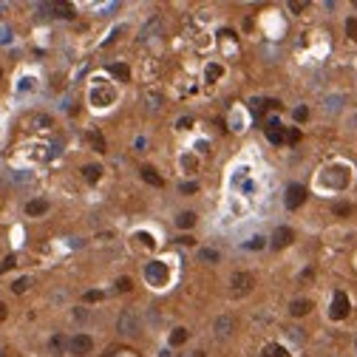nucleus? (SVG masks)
Segmentation results:
<instances>
[{
  "instance_id": "36",
  "label": "nucleus",
  "mask_w": 357,
  "mask_h": 357,
  "mask_svg": "<svg viewBox=\"0 0 357 357\" xmlns=\"http://www.w3.org/2000/svg\"><path fill=\"white\" fill-rule=\"evenodd\" d=\"M332 210H335V215H349L351 213V204H335Z\"/></svg>"
},
{
  "instance_id": "25",
  "label": "nucleus",
  "mask_w": 357,
  "mask_h": 357,
  "mask_svg": "<svg viewBox=\"0 0 357 357\" xmlns=\"http://www.w3.org/2000/svg\"><path fill=\"white\" fill-rule=\"evenodd\" d=\"M221 74H224V68H221V65H207V71H204V77H207V82H213V79H218V77H221Z\"/></svg>"
},
{
  "instance_id": "29",
  "label": "nucleus",
  "mask_w": 357,
  "mask_h": 357,
  "mask_svg": "<svg viewBox=\"0 0 357 357\" xmlns=\"http://www.w3.org/2000/svg\"><path fill=\"white\" fill-rule=\"evenodd\" d=\"M145 100H148V108H150V111H156V108L162 105V97H159V94H153V91L145 94Z\"/></svg>"
},
{
  "instance_id": "41",
  "label": "nucleus",
  "mask_w": 357,
  "mask_h": 357,
  "mask_svg": "<svg viewBox=\"0 0 357 357\" xmlns=\"http://www.w3.org/2000/svg\"><path fill=\"white\" fill-rule=\"evenodd\" d=\"M190 125H193V119H190V116H182V119H178V128H182V130L190 128Z\"/></svg>"
},
{
  "instance_id": "30",
  "label": "nucleus",
  "mask_w": 357,
  "mask_h": 357,
  "mask_svg": "<svg viewBox=\"0 0 357 357\" xmlns=\"http://www.w3.org/2000/svg\"><path fill=\"white\" fill-rule=\"evenodd\" d=\"M82 300H85V303H97V300H102V292L100 289H88V292L82 295Z\"/></svg>"
},
{
  "instance_id": "2",
  "label": "nucleus",
  "mask_w": 357,
  "mask_h": 357,
  "mask_svg": "<svg viewBox=\"0 0 357 357\" xmlns=\"http://www.w3.org/2000/svg\"><path fill=\"white\" fill-rule=\"evenodd\" d=\"M116 329H119V335H125V337H133L136 332H139V318H136V312L125 309V312L119 315V321H116Z\"/></svg>"
},
{
  "instance_id": "22",
  "label": "nucleus",
  "mask_w": 357,
  "mask_h": 357,
  "mask_svg": "<svg viewBox=\"0 0 357 357\" xmlns=\"http://www.w3.org/2000/svg\"><path fill=\"white\" fill-rule=\"evenodd\" d=\"M187 337H190V332H187L185 326L173 329V335H170V346H182V343H187Z\"/></svg>"
},
{
  "instance_id": "38",
  "label": "nucleus",
  "mask_w": 357,
  "mask_h": 357,
  "mask_svg": "<svg viewBox=\"0 0 357 357\" xmlns=\"http://www.w3.org/2000/svg\"><path fill=\"white\" fill-rule=\"evenodd\" d=\"M136 238H139V241H142L145 247H153V244H156V241H153V238L148 236V233H139V236H136Z\"/></svg>"
},
{
  "instance_id": "46",
  "label": "nucleus",
  "mask_w": 357,
  "mask_h": 357,
  "mask_svg": "<svg viewBox=\"0 0 357 357\" xmlns=\"http://www.w3.org/2000/svg\"><path fill=\"white\" fill-rule=\"evenodd\" d=\"M0 77H3V71H0Z\"/></svg>"
},
{
  "instance_id": "23",
  "label": "nucleus",
  "mask_w": 357,
  "mask_h": 357,
  "mask_svg": "<svg viewBox=\"0 0 357 357\" xmlns=\"http://www.w3.org/2000/svg\"><path fill=\"white\" fill-rule=\"evenodd\" d=\"M49 349H51V354H63V349H65V340H63V335H54L49 340Z\"/></svg>"
},
{
  "instance_id": "6",
  "label": "nucleus",
  "mask_w": 357,
  "mask_h": 357,
  "mask_svg": "<svg viewBox=\"0 0 357 357\" xmlns=\"http://www.w3.org/2000/svg\"><path fill=\"white\" fill-rule=\"evenodd\" d=\"M329 318L332 321H343V318H349V298L337 289L335 298H332V309H329Z\"/></svg>"
},
{
  "instance_id": "20",
  "label": "nucleus",
  "mask_w": 357,
  "mask_h": 357,
  "mask_svg": "<svg viewBox=\"0 0 357 357\" xmlns=\"http://www.w3.org/2000/svg\"><path fill=\"white\" fill-rule=\"evenodd\" d=\"M88 145H91L97 153H105V139H102V133H97V130L88 133Z\"/></svg>"
},
{
  "instance_id": "35",
  "label": "nucleus",
  "mask_w": 357,
  "mask_h": 357,
  "mask_svg": "<svg viewBox=\"0 0 357 357\" xmlns=\"http://www.w3.org/2000/svg\"><path fill=\"white\" fill-rule=\"evenodd\" d=\"M306 116H309V108H295V122H306Z\"/></svg>"
},
{
  "instance_id": "43",
  "label": "nucleus",
  "mask_w": 357,
  "mask_h": 357,
  "mask_svg": "<svg viewBox=\"0 0 357 357\" xmlns=\"http://www.w3.org/2000/svg\"><path fill=\"white\" fill-rule=\"evenodd\" d=\"M289 335H292L295 340H303V332H300V329H289Z\"/></svg>"
},
{
  "instance_id": "14",
  "label": "nucleus",
  "mask_w": 357,
  "mask_h": 357,
  "mask_svg": "<svg viewBox=\"0 0 357 357\" xmlns=\"http://www.w3.org/2000/svg\"><path fill=\"white\" fill-rule=\"evenodd\" d=\"M29 125H31L34 130H49L51 125H54V119H51L49 114H34V116L29 119Z\"/></svg>"
},
{
  "instance_id": "31",
  "label": "nucleus",
  "mask_w": 357,
  "mask_h": 357,
  "mask_svg": "<svg viewBox=\"0 0 357 357\" xmlns=\"http://www.w3.org/2000/svg\"><path fill=\"white\" fill-rule=\"evenodd\" d=\"M284 142H289V145L300 142V130L298 128H289V130H286V136H284Z\"/></svg>"
},
{
  "instance_id": "4",
  "label": "nucleus",
  "mask_w": 357,
  "mask_h": 357,
  "mask_svg": "<svg viewBox=\"0 0 357 357\" xmlns=\"http://www.w3.org/2000/svg\"><path fill=\"white\" fill-rule=\"evenodd\" d=\"M323 185L335 187V190H343V187L349 185V170L346 167H332V170L323 173Z\"/></svg>"
},
{
  "instance_id": "16",
  "label": "nucleus",
  "mask_w": 357,
  "mask_h": 357,
  "mask_svg": "<svg viewBox=\"0 0 357 357\" xmlns=\"http://www.w3.org/2000/svg\"><path fill=\"white\" fill-rule=\"evenodd\" d=\"M26 213L34 218V215H43V213H49V201L46 199H34V201H29L26 204Z\"/></svg>"
},
{
  "instance_id": "42",
  "label": "nucleus",
  "mask_w": 357,
  "mask_h": 357,
  "mask_svg": "<svg viewBox=\"0 0 357 357\" xmlns=\"http://www.w3.org/2000/svg\"><path fill=\"white\" fill-rule=\"evenodd\" d=\"M6 315H9V309H6V303H3V300H0V323L6 321Z\"/></svg>"
},
{
  "instance_id": "44",
  "label": "nucleus",
  "mask_w": 357,
  "mask_h": 357,
  "mask_svg": "<svg viewBox=\"0 0 357 357\" xmlns=\"http://www.w3.org/2000/svg\"><path fill=\"white\" fill-rule=\"evenodd\" d=\"M187 357H204V351H193V354H187Z\"/></svg>"
},
{
  "instance_id": "40",
  "label": "nucleus",
  "mask_w": 357,
  "mask_h": 357,
  "mask_svg": "<svg viewBox=\"0 0 357 357\" xmlns=\"http://www.w3.org/2000/svg\"><path fill=\"white\" fill-rule=\"evenodd\" d=\"M178 244H185V247H193L196 238H193V236H182V238H178Z\"/></svg>"
},
{
  "instance_id": "18",
  "label": "nucleus",
  "mask_w": 357,
  "mask_h": 357,
  "mask_svg": "<svg viewBox=\"0 0 357 357\" xmlns=\"http://www.w3.org/2000/svg\"><path fill=\"white\" fill-rule=\"evenodd\" d=\"M215 335L218 337L233 335V321H230V318H218V321H215Z\"/></svg>"
},
{
  "instance_id": "28",
  "label": "nucleus",
  "mask_w": 357,
  "mask_h": 357,
  "mask_svg": "<svg viewBox=\"0 0 357 357\" xmlns=\"http://www.w3.org/2000/svg\"><path fill=\"white\" fill-rule=\"evenodd\" d=\"M346 34H349V40L357 43V17H349V20H346Z\"/></svg>"
},
{
  "instance_id": "21",
  "label": "nucleus",
  "mask_w": 357,
  "mask_h": 357,
  "mask_svg": "<svg viewBox=\"0 0 357 357\" xmlns=\"http://www.w3.org/2000/svg\"><path fill=\"white\" fill-rule=\"evenodd\" d=\"M193 224H196V213H178V215H176V227L190 230Z\"/></svg>"
},
{
  "instance_id": "26",
  "label": "nucleus",
  "mask_w": 357,
  "mask_h": 357,
  "mask_svg": "<svg viewBox=\"0 0 357 357\" xmlns=\"http://www.w3.org/2000/svg\"><path fill=\"white\" fill-rule=\"evenodd\" d=\"M29 286H31V278H17L15 284H12V289H15V295H23Z\"/></svg>"
},
{
  "instance_id": "5",
  "label": "nucleus",
  "mask_w": 357,
  "mask_h": 357,
  "mask_svg": "<svg viewBox=\"0 0 357 357\" xmlns=\"http://www.w3.org/2000/svg\"><path fill=\"white\" fill-rule=\"evenodd\" d=\"M68 351H71L74 357H85L94 351V340L88 335H74L71 340H68Z\"/></svg>"
},
{
  "instance_id": "33",
  "label": "nucleus",
  "mask_w": 357,
  "mask_h": 357,
  "mask_svg": "<svg viewBox=\"0 0 357 357\" xmlns=\"http://www.w3.org/2000/svg\"><path fill=\"white\" fill-rule=\"evenodd\" d=\"M261 247H264V238L261 236H252L250 241H247V250H261Z\"/></svg>"
},
{
  "instance_id": "9",
  "label": "nucleus",
  "mask_w": 357,
  "mask_h": 357,
  "mask_svg": "<svg viewBox=\"0 0 357 357\" xmlns=\"http://www.w3.org/2000/svg\"><path fill=\"white\" fill-rule=\"evenodd\" d=\"M292 241H295V233L289 227H278L275 233H272V238H270V244L275 247V250H284V247H289Z\"/></svg>"
},
{
  "instance_id": "19",
  "label": "nucleus",
  "mask_w": 357,
  "mask_h": 357,
  "mask_svg": "<svg viewBox=\"0 0 357 357\" xmlns=\"http://www.w3.org/2000/svg\"><path fill=\"white\" fill-rule=\"evenodd\" d=\"M261 357H289V351H286L284 346H278V343H270V346L261 351Z\"/></svg>"
},
{
  "instance_id": "10",
  "label": "nucleus",
  "mask_w": 357,
  "mask_h": 357,
  "mask_svg": "<svg viewBox=\"0 0 357 357\" xmlns=\"http://www.w3.org/2000/svg\"><path fill=\"white\" fill-rule=\"evenodd\" d=\"M266 139H270L272 145H281L284 142V136H286V130H284V125H281L278 119H266Z\"/></svg>"
},
{
  "instance_id": "34",
  "label": "nucleus",
  "mask_w": 357,
  "mask_h": 357,
  "mask_svg": "<svg viewBox=\"0 0 357 357\" xmlns=\"http://www.w3.org/2000/svg\"><path fill=\"white\" fill-rule=\"evenodd\" d=\"M306 6H309L306 0H292V3H289V12H295V15H298V12H303Z\"/></svg>"
},
{
  "instance_id": "8",
  "label": "nucleus",
  "mask_w": 357,
  "mask_h": 357,
  "mask_svg": "<svg viewBox=\"0 0 357 357\" xmlns=\"http://www.w3.org/2000/svg\"><path fill=\"white\" fill-rule=\"evenodd\" d=\"M303 201H306V187L303 185H289L286 187V207L289 210H298Z\"/></svg>"
},
{
  "instance_id": "15",
  "label": "nucleus",
  "mask_w": 357,
  "mask_h": 357,
  "mask_svg": "<svg viewBox=\"0 0 357 357\" xmlns=\"http://www.w3.org/2000/svg\"><path fill=\"white\" fill-rule=\"evenodd\" d=\"M82 178H85L88 185H97L102 178V167L100 164H85V167H82Z\"/></svg>"
},
{
  "instance_id": "45",
  "label": "nucleus",
  "mask_w": 357,
  "mask_h": 357,
  "mask_svg": "<svg viewBox=\"0 0 357 357\" xmlns=\"http://www.w3.org/2000/svg\"><path fill=\"white\" fill-rule=\"evenodd\" d=\"M0 357H6V351H0Z\"/></svg>"
},
{
  "instance_id": "17",
  "label": "nucleus",
  "mask_w": 357,
  "mask_h": 357,
  "mask_svg": "<svg viewBox=\"0 0 357 357\" xmlns=\"http://www.w3.org/2000/svg\"><path fill=\"white\" fill-rule=\"evenodd\" d=\"M108 71L114 74L116 79H122V82H128V79H130V68H128L125 63H114V65H108Z\"/></svg>"
},
{
  "instance_id": "3",
  "label": "nucleus",
  "mask_w": 357,
  "mask_h": 357,
  "mask_svg": "<svg viewBox=\"0 0 357 357\" xmlns=\"http://www.w3.org/2000/svg\"><path fill=\"white\" fill-rule=\"evenodd\" d=\"M40 12H51L54 17H63V20H71L77 12H74V6L71 3H63V0H54V3H40Z\"/></svg>"
},
{
  "instance_id": "11",
  "label": "nucleus",
  "mask_w": 357,
  "mask_h": 357,
  "mask_svg": "<svg viewBox=\"0 0 357 357\" xmlns=\"http://www.w3.org/2000/svg\"><path fill=\"white\" fill-rule=\"evenodd\" d=\"M91 102H94V105H100V108L111 105V102H114V91H111V88H94V91H91Z\"/></svg>"
},
{
  "instance_id": "13",
  "label": "nucleus",
  "mask_w": 357,
  "mask_h": 357,
  "mask_svg": "<svg viewBox=\"0 0 357 357\" xmlns=\"http://www.w3.org/2000/svg\"><path fill=\"white\" fill-rule=\"evenodd\" d=\"M139 176H142V178L148 182L150 187H162V185H164V178L159 176V170H156V167H150V164H142V170H139Z\"/></svg>"
},
{
  "instance_id": "27",
  "label": "nucleus",
  "mask_w": 357,
  "mask_h": 357,
  "mask_svg": "<svg viewBox=\"0 0 357 357\" xmlns=\"http://www.w3.org/2000/svg\"><path fill=\"white\" fill-rule=\"evenodd\" d=\"M250 111H252L255 116H261V114L266 111V100H250Z\"/></svg>"
},
{
  "instance_id": "7",
  "label": "nucleus",
  "mask_w": 357,
  "mask_h": 357,
  "mask_svg": "<svg viewBox=\"0 0 357 357\" xmlns=\"http://www.w3.org/2000/svg\"><path fill=\"white\" fill-rule=\"evenodd\" d=\"M230 286H233V292L236 295H247V292H252L255 278H252L250 272H236V275L230 278Z\"/></svg>"
},
{
  "instance_id": "37",
  "label": "nucleus",
  "mask_w": 357,
  "mask_h": 357,
  "mask_svg": "<svg viewBox=\"0 0 357 357\" xmlns=\"http://www.w3.org/2000/svg\"><path fill=\"white\" fill-rule=\"evenodd\" d=\"M178 190H182V193H196V190H199V185H196V182H185Z\"/></svg>"
},
{
  "instance_id": "24",
  "label": "nucleus",
  "mask_w": 357,
  "mask_h": 357,
  "mask_svg": "<svg viewBox=\"0 0 357 357\" xmlns=\"http://www.w3.org/2000/svg\"><path fill=\"white\" fill-rule=\"evenodd\" d=\"M218 258L221 255H218L215 250H201L199 252V261H204V264H218Z\"/></svg>"
},
{
  "instance_id": "12",
  "label": "nucleus",
  "mask_w": 357,
  "mask_h": 357,
  "mask_svg": "<svg viewBox=\"0 0 357 357\" xmlns=\"http://www.w3.org/2000/svg\"><path fill=\"white\" fill-rule=\"evenodd\" d=\"M312 312V300H306V298H295L292 303H289V315L292 318H303V315H309Z\"/></svg>"
},
{
  "instance_id": "32",
  "label": "nucleus",
  "mask_w": 357,
  "mask_h": 357,
  "mask_svg": "<svg viewBox=\"0 0 357 357\" xmlns=\"http://www.w3.org/2000/svg\"><path fill=\"white\" fill-rule=\"evenodd\" d=\"M116 289H119V292H130V289H133V281H130V278H119V281H116Z\"/></svg>"
},
{
  "instance_id": "39",
  "label": "nucleus",
  "mask_w": 357,
  "mask_h": 357,
  "mask_svg": "<svg viewBox=\"0 0 357 357\" xmlns=\"http://www.w3.org/2000/svg\"><path fill=\"white\" fill-rule=\"evenodd\" d=\"M12 266H15V255H9L6 261H3V264H0V272H6V270H12Z\"/></svg>"
},
{
  "instance_id": "1",
  "label": "nucleus",
  "mask_w": 357,
  "mask_h": 357,
  "mask_svg": "<svg viewBox=\"0 0 357 357\" xmlns=\"http://www.w3.org/2000/svg\"><path fill=\"white\" fill-rule=\"evenodd\" d=\"M167 266L162 264V261H148L145 264V281L148 284H153V286H162V284H167Z\"/></svg>"
}]
</instances>
